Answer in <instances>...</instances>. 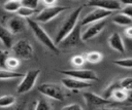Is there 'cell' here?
I'll list each match as a JSON object with an SVG mask.
<instances>
[{
    "instance_id": "6da1fadb",
    "label": "cell",
    "mask_w": 132,
    "mask_h": 110,
    "mask_svg": "<svg viewBox=\"0 0 132 110\" xmlns=\"http://www.w3.org/2000/svg\"><path fill=\"white\" fill-rule=\"evenodd\" d=\"M81 9L82 7L81 6H78L76 7L74 10H72L68 16L64 20V22L62 23V25L60 26L59 30H58V33L56 35V38L54 40L55 44L58 45L62 42V40L68 36L72 31L73 29L77 26V22H78V19H79V15H80V12H81Z\"/></svg>"
},
{
    "instance_id": "7a4b0ae2",
    "label": "cell",
    "mask_w": 132,
    "mask_h": 110,
    "mask_svg": "<svg viewBox=\"0 0 132 110\" xmlns=\"http://www.w3.org/2000/svg\"><path fill=\"white\" fill-rule=\"evenodd\" d=\"M26 21H27L28 26L32 29L33 34L35 35V37L37 38V40H38L40 43H42L45 47H47L50 50L54 51L55 53H59V48H58V46L55 44L54 40L50 37V35L44 31V29H43L38 23H36L33 19H28V20H26Z\"/></svg>"
},
{
    "instance_id": "3957f363",
    "label": "cell",
    "mask_w": 132,
    "mask_h": 110,
    "mask_svg": "<svg viewBox=\"0 0 132 110\" xmlns=\"http://www.w3.org/2000/svg\"><path fill=\"white\" fill-rule=\"evenodd\" d=\"M38 91L45 96L46 98L50 99H54L60 102H63L66 98V93L64 90V88L56 83H52V82H45L42 83L38 86Z\"/></svg>"
},
{
    "instance_id": "277c9868",
    "label": "cell",
    "mask_w": 132,
    "mask_h": 110,
    "mask_svg": "<svg viewBox=\"0 0 132 110\" xmlns=\"http://www.w3.org/2000/svg\"><path fill=\"white\" fill-rule=\"evenodd\" d=\"M39 74H40L39 69H33V70L27 71L22 77V80L16 87V93L20 95H23L30 91L34 87Z\"/></svg>"
},
{
    "instance_id": "5b68a950",
    "label": "cell",
    "mask_w": 132,
    "mask_h": 110,
    "mask_svg": "<svg viewBox=\"0 0 132 110\" xmlns=\"http://www.w3.org/2000/svg\"><path fill=\"white\" fill-rule=\"evenodd\" d=\"M11 50L19 60H30L34 53L33 46L27 39H20L13 43Z\"/></svg>"
},
{
    "instance_id": "8992f818",
    "label": "cell",
    "mask_w": 132,
    "mask_h": 110,
    "mask_svg": "<svg viewBox=\"0 0 132 110\" xmlns=\"http://www.w3.org/2000/svg\"><path fill=\"white\" fill-rule=\"evenodd\" d=\"M59 73L61 74H65L67 77H72L78 80H82V81H97L98 80V76L97 74L93 71V70H89V69H82V68H78V69H69V70H58Z\"/></svg>"
},
{
    "instance_id": "52a82bcc",
    "label": "cell",
    "mask_w": 132,
    "mask_h": 110,
    "mask_svg": "<svg viewBox=\"0 0 132 110\" xmlns=\"http://www.w3.org/2000/svg\"><path fill=\"white\" fill-rule=\"evenodd\" d=\"M67 9H68V7L60 6V5H56V6H53V7H44V9H42L38 14H36L33 20L38 24L39 23L45 24V23L52 21L53 19H55L57 15H59L63 11L67 10Z\"/></svg>"
},
{
    "instance_id": "ba28073f",
    "label": "cell",
    "mask_w": 132,
    "mask_h": 110,
    "mask_svg": "<svg viewBox=\"0 0 132 110\" xmlns=\"http://www.w3.org/2000/svg\"><path fill=\"white\" fill-rule=\"evenodd\" d=\"M82 98L87 104V106L91 108H97V107H105L106 105H109L112 101L105 99L102 96H99L92 91H85L82 93Z\"/></svg>"
},
{
    "instance_id": "9c48e42d",
    "label": "cell",
    "mask_w": 132,
    "mask_h": 110,
    "mask_svg": "<svg viewBox=\"0 0 132 110\" xmlns=\"http://www.w3.org/2000/svg\"><path fill=\"white\" fill-rule=\"evenodd\" d=\"M87 5L95 8L104 9L110 12L116 10H121L123 7L122 3L117 0H92V1H89Z\"/></svg>"
},
{
    "instance_id": "30bf717a",
    "label": "cell",
    "mask_w": 132,
    "mask_h": 110,
    "mask_svg": "<svg viewBox=\"0 0 132 110\" xmlns=\"http://www.w3.org/2000/svg\"><path fill=\"white\" fill-rule=\"evenodd\" d=\"M110 14H111L110 11H107V10H104V9H100V8H95L94 10L89 12L86 16H84V19L80 22V26L91 25V24L103 21L107 16H109Z\"/></svg>"
},
{
    "instance_id": "8fae6325",
    "label": "cell",
    "mask_w": 132,
    "mask_h": 110,
    "mask_svg": "<svg viewBox=\"0 0 132 110\" xmlns=\"http://www.w3.org/2000/svg\"><path fill=\"white\" fill-rule=\"evenodd\" d=\"M28 24H27V21L18 16V15H12L8 22L6 23L5 27L12 35H15V34H20L22 32H24L27 28Z\"/></svg>"
},
{
    "instance_id": "7c38bea8",
    "label": "cell",
    "mask_w": 132,
    "mask_h": 110,
    "mask_svg": "<svg viewBox=\"0 0 132 110\" xmlns=\"http://www.w3.org/2000/svg\"><path fill=\"white\" fill-rule=\"evenodd\" d=\"M106 26V21L103 20V21H100V22H97V23H94V24H91L82 33H81V40L82 41H88L94 37H96L97 35H99L103 29L105 28Z\"/></svg>"
},
{
    "instance_id": "4fadbf2b",
    "label": "cell",
    "mask_w": 132,
    "mask_h": 110,
    "mask_svg": "<svg viewBox=\"0 0 132 110\" xmlns=\"http://www.w3.org/2000/svg\"><path fill=\"white\" fill-rule=\"evenodd\" d=\"M61 82L62 84L64 85L65 88L69 89V90H75V91H78L80 89H86L88 87L91 86V82L89 81H82V80H78V79H75V78H72V77H64L61 79Z\"/></svg>"
},
{
    "instance_id": "5bb4252c",
    "label": "cell",
    "mask_w": 132,
    "mask_h": 110,
    "mask_svg": "<svg viewBox=\"0 0 132 110\" xmlns=\"http://www.w3.org/2000/svg\"><path fill=\"white\" fill-rule=\"evenodd\" d=\"M80 28H81V26L77 24V26L73 29V31L62 40V42L60 43V45L63 46V47H71V46L78 45L82 41L81 40V31H80Z\"/></svg>"
},
{
    "instance_id": "9a60e30c",
    "label": "cell",
    "mask_w": 132,
    "mask_h": 110,
    "mask_svg": "<svg viewBox=\"0 0 132 110\" xmlns=\"http://www.w3.org/2000/svg\"><path fill=\"white\" fill-rule=\"evenodd\" d=\"M108 44L113 50H116L120 53L125 52V44H124V41H123V39H122V37L119 33L114 32L109 36Z\"/></svg>"
},
{
    "instance_id": "2e32d148",
    "label": "cell",
    "mask_w": 132,
    "mask_h": 110,
    "mask_svg": "<svg viewBox=\"0 0 132 110\" xmlns=\"http://www.w3.org/2000/svg\"><path fill=\"white\" fill-rule=\"evenodd\" d=\"M0 41L6 49H11L13 45V35L4 27L0 26Z\"/></svg>"
},
{
    "instance_id": "e0dca14e",
    "label": "cell",
    "mask_w": 132,
    "mask_h": 110,
    "mask_svg": "<svg viewBox=\"0 0 132 110\" xmlns=\"http://www.w3.org/2000/svg\"><path fill=\"white\" fill-rule=\"evenodd\" d=\"M22 3L19 0H9L2 4V8L8 13H16V11L21 8Z\"/></svg>"
},
{
    "instance_id": "ac0fdd59",
    "label": "cell",
    "mask_w": 132,
    "mask_h": 110,
    "mask_svg": "<svg viewBox=\"0 0 132 110\" xmlns=\"http://www.w3.org/2000/svg\"><path fill=\"white\" fill-rule=\"evenodd\" d=\"M24 76L23 73H19L15 71H9L2 67H0V81L7 80V79H15V78H22Z\"/></svg>"
},
{
    "instance_id": "d6986e66",
    "label": "cell",
    "mask_w": 132,
    "mask_h": 110,
    "mask_svg": "<svg viewBox=\"0 0 132 110\" xmlns=\"http://www.w3.org/2000/svg\"><path fill=\"white\" fill-rule=\"evenodd\" d=\"M112 22L118 26H128V27H130V25L132 24V19H130L129 16L120 12V13L116 14L112 17Z\"/></svg>"
},
{
    "instance_id": "ffe728a7",
    "label": "cell",
    "mask_w": 132,
    "mask_h": 110,
    "mask_svg": "<svg viewBox=\"0 0 132 110\" xmlns=\"http://www.w3.org/2000/svg\"><path fill=\"white\" fill-rule=\"evenodd\" d=\"M16 102L15 97L12 95H1L0 98V108H8L11 107L12 105H14Z\"/></svg>"
},
{
    "instance_id": "44dd1931",
    "label": "cell",
    "mask_w": 132,
    "mask_h": 110,
    "mask_svg": "<svg viewBox=\"0 0 132 110\" xmlns=\"http://www.w3.org/2000/svg\"><path fill=\"white\" fill-rule=\"evenodd\" d=\"M20 67V60L18 58H15L14 56H9L5 62V66L4 68L6 70H9V71H14L15 69H18Z\"/></svg>"
},
{
    "instance_id": "7402d4cb",
    "label": "cell",
    "mask_w": 132,
    "mask_h": 110,
    "mask_svg": "<svg viewBox=\"0 0 132 110\" xmlns=\"http://www.w3.org/2000/svg\"><path fill=\"white\" fill-rule=\"evenodd\" d=\"M85 58H86V61L87 62H89L91 64H97V63H99V62L102 61L103 56L99 51H90V52H88L85 56Z\"/></svg>"
},
{
    "instance_id": "603a6c76",
    "label": "cell",
    "mask_w": 132,
    "mask_h": 110,
    "mask_svg": "<svg viewBox=\"0 0 132 110\" xmlns=\"http://www.w3.org/2000/svg\"><path fill=\"white\" fill-rule=\"evenodd\" d=\"M86 62H87V61H86V58H85V56H82V54H75V56H73V57L71 58V60H70V64L74 67V69L80 68L81 66L85 65Z\"/></svg>"
},
{
    "instance_id": "cb8c5ba5",
    "label": "cell",
    "mask_w": 132,
    "mask_h": 110,
    "mask_svg": "<svg viewBox=\"0 0 132 110\" xmlns=\"http://www.w3.org/2000/svg\"><path fill=\"white\" fill-rule=\"evenodd\" d=\"M36 10H33V9H30V8H27V7H24V6H21V8L16 11V15L24 19V20H28V19H31V16L35 13Z\"/></svg>"
},
{
    "instance_id": "d4e9b609",
    "label": "cell",
    "mask_w": 132,
    "mask_h": 110,
    "mask_svg": "<svg viewBox=\"0 0 132 110\" xmlns=\"http://www.w3.org/2000/svg\"><path fill=\"white\" fill-rule=\"evenodd\" d=\"M119 82V86L126 90V91H129V90H132V77H125L121 80H118Z\"/></svg>"
},
{
    "instance_id": "484cf974",
    "label": "cell",
    "mask_w": 132,
    "mask_h": 110,
    "mask_svg": "<svg viewBox=\"0 0 132 110\" xmlns=\"http://www.w3.org/2000/svg\"><path fill=\"white\" fill-rule=\"evenodd\" d=\"M113 64H116L119 67L125 68V69H132V58H125V59L114 60Z\"/></svg>"
},
{
    "instance_id": "4316f807",
    "label": "cell",
    "mask_w": 132,
    "mask_h": 110,
    "mask_svg": "<svg viewBox=\"0 0 132 110\" xmlns=\"http://www.w3.org/2000/svg\"><path fill=\"white\" fill-rule=\"evenodd\" d=\"M34 110H51V105L45 99H37L35 102Z\"/></svg>"
},
{
    "instance_id": "83f0119b",
    "label": "cell",
    "mask_w": 132,
    "mask_h": 110,
    "mask_svg": "<svg viewBox=\"0 0 132 110\" xmlns=\"http://www.w3.org/2000/svg\"><path fill=\"white\" fill-rule=\"evenodd\" d=\"M21 3H22V6H24V7L36 10V8L39 4V1H37V0H22Z\"/></svg>"
},
{
    "instance_id": "f1b7e54d",
    "label": "cell",
    "mask_w": 132,
    "mask_h": 110,
    "mask_svg": "<svg viewBox=\"0 0 132 110\" xmlns=\"http://www.w3.org/2000/svg\"><path fill=\"white\" fill-rule=\"evenodd\" d=\"M26 107H27V102L21 101V102H15L14 105H12L11 107L5 108L4 110H26Z\"/></svg>"
},
{
    "instance_id": "f546056e",
    "label": "cell",
    "mask_w": 132,
    "mask_h": 110,
    "mask_svg": "<svg viewBox=\"0 0 132 110\" xmlns=\"http://www.w3.org/2000/svg\"><path fill=\"white\" fill-rule=\"evenodd\" d=\"M9 57L8 54V50H4V49H0V67L4 68L5 66V62L7 60V58ZM5 69V68H4Z\"/></svg>"
},
{
    "instance_id": "4dcf8cb0",
    "label": "cell",
    "mask_w": 132,
    "mask_h": 110,
    "mask_svg": "<svg viewBox=\"0 0 132 110\" xmlns=\"http://www.w3.org/2000/svg\"><path fill=\"white\" fill-rule=\"evenodd\" d=\"M121 12L127 16H129L130 19H132V5H129V4H126V5H123L122 9H121Z\"/></svg>"
},
{
    "instance_id": "1f68e13d",
    "label": "cell",
    "mask_w": 132,
    "mask_h": 110,
    "mask_svg": "<svg viewBox=\"0 0 132 110\" xmlns=\"http://www.w3.org/2000/svg\"><path fill=\"white\" fill-rule=\"evenodd\" d=\"M62 110H82V108L80 105L72 103V104H69V105H66L65 107H63Z\"/></svg>"
},
{
    "instance_id": "d6a6232c",
    "label": "cell",
    "mask_w": 132,
    "mask_h": 110,
    "mask_svg": "<svg viewBox=\"0 0 132 110\" xmlns=\"http://www.w3.org/2000/svg\"><path fill=\"white\" fill-rule=\"evenodd\" d=\"M41 3H42L45 7H53V6L58 5V4H57V2H56V1H54V0H43Z\"/></svg>"
},
{
    "instance_id": "836d02e7",
    "label": "cell",
    "mask_w": 132,
    "mask_h": 110,
    "mask_svg": "<svg viewBox=\"0 0 132 110\" xmlns=\"http://www.w3.org/2000/svg\"><path fill=\"white\" fill-rule=\"evenodd\" d=\"M125 34H126V36H127L128 38L132 39V26L128 27V28L125 30Z\"/></svg>"
},
{
    "instance_id": "e575fe53",
    "label": "cell",
    "mask_w": 132,
    "mask_h": 110,
    "mask_svg": "<svg viewBox=\"0 0 132 110\" xmlns=\"http://www.w3.org/2000/svg\"><path fill=\"white\" fill-rule=\"evenodd\" d=\"M127 102H129L130 104H132V90L127 91Z\"/></svg>"
},
{
    "instance_id": "d590c367",
    "label": "cell",
    "mask_w": 132,
    "mask_h": 110,
    "mask_svg": "<svg viewBox=\"0 0 132 110\" xmlns=\"http://www.w3.org/2000/svg\"><path fill=\"white\" fill-rule=\"evenodd\" d=\"M101 110H121V109L120 108H116V107H107V106H105V107H102Z\"/></svg>"
},
{
    "instance_id": "8d00e7d4",
    "label": "cell",
    "mask_w": 132,
    "mask_h": 110,
    "mask_svg": "<svg viewBox=\"0 0 132 110\" xmlns=\"http://www.w3.org/2000/svg\"><path fill=\"white\" fill-rule=\"evenodd\" d=\"M122 3V5H126V4H129V5H132V1H126V0H122L120 1Z\"/></svg>"
},
{
    "instance_id": "74e56055",
    "label": "cell",
    "mask_w": 132,
    "mask_h": 110,
    "mask_svg": "<svg viewBox=\"0 0 132 110\" xmlns=\"http://www.w3.org/2000/svg\"><path fill=\"white\" fill-rule=\"evenodd\" d=\"M0 98H1V95H0Z\"/></svg>"
},
{
    "instance_id": "f35d334b",
    "label": "cell",
    "mask_w": 132,
    "mask_h": 110,
    "mask_svg": "<svg viewBox=\"0 0 132 110\" xmlns=\"http://www.w3.org/2000/svg\"><path fill=\"white\" fill-rule=\"evenodd\" d=\"M0 110H1V108H0Z\"/></svg>"
}]
</instances>
